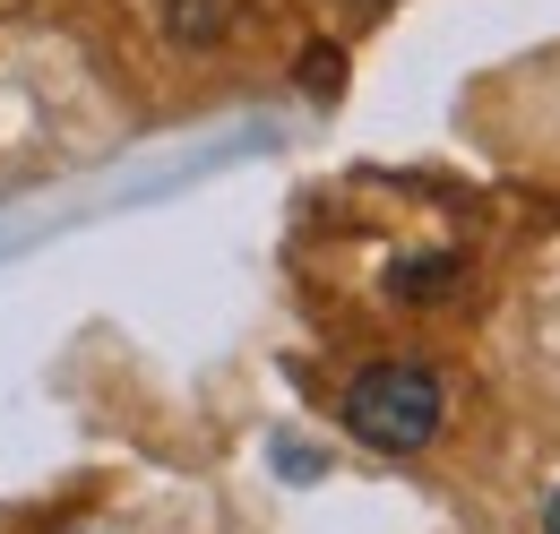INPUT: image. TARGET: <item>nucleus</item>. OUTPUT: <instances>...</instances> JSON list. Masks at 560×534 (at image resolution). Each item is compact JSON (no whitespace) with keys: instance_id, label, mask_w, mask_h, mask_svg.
<instances>
[{"instance_id":"nucleus-1","label":"nucleus","mask_w":560,"mask_h":534,"mask_svg":"<svg viewBox=\"0 0 560 534\" xmlns=\"http://www.w3.org/2000/svg\"><path fill=\"white\" fill-rule=\"evenodd\" d=\"M440 414H448V397H440V371H422V362H371V371L346 388L353 440H371V449H388V457H415V449H431Z\"/></svg>"},{"instance_id":"nucleus-2","label":"nucleus","mask_w":560,"mask_h":534,"mask_svg":"<svg viewBox=\"0 0 560 534\" xmlns=\"http://www.w3.org/2000/svg\"><path fill=\"white\" fill-rule=\"evenodd\" d=\"M544 534H560V491H552V500H544Z\"/></svg>"}]
</instances>
